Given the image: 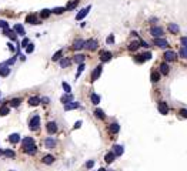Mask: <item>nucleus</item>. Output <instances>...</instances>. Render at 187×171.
<instances>
[{
  "instance_id": "obj_1",
  "label": "nucleus",
  "mask_w": 187,
  "mask_h": 171,
  "mask_svg": "<svg viewBox=\"0 0 187 171\" xmlns=\"http://www.w3.org/2000/svg\"><path fill=\"white\" fill-rule=\"evenodd\" d=\"M39 127H40V117L39 116H33L29 121V128L32 131H37Z\"/></svg>"
},
{
  "instance_id": "obj_2",
  "label": "nucleus",
  "mask_w": 187,
  "mask_h": 171,
  "mask_svg": "<svg viewBox=\"0 0 187 171\" xmlns=\"http://www.w3.org/2000/svg\"><path fill=\"white\" fill-rule=\"evenodd\" d=\"M97 47H99V43H97V40H94V39H90V40L84 42V48H87L90 51L97 50Z\"/></svg>"
},
{
  "instance_id": "obj_3",
  "label": "nucleus",
  "mask_w": 187,
  "mask_h": 171,
  "mask_svg": "<svg viewBox=\"0 0 187 171\" xmlns=\"http://www.w3.org/2000/svg\"><path fill=\"white\" fill-rule=\"evenodd\" d=\"M150 34H151L154 39H157V37H161V36L164 34V30H163L161 27H159V26H154V27H151Z\"/></svg>"
},
{
  "instance_id": "obj_4",
  "label": "nucleus",
  "mask_w": 187,
  "mask_h": 171,
  "mask_svg": "<svg viewBox=\"0 0 187 171\" xmlns=\"http://www.w3.org/2000/svg\"><path fill=\"white\" fill-rule=\"evenodd\" d=\"M163 57H164L166 63H169V61H174V60L177 59V54H176L174 51H171V50H167V51H164Z\"/></svg>"
},
{
  "instance_id": "obj_5",
  "label": "nucleus",
  "mask_w": 187,
  "mask_h": 171,
  "mask_svg": "<svg viewBox=\"0 0 187 171\" xmlns=\"http://www.w3.org/2000/svg\"><path fill=\"white\" fill-rule=\"evenodd\" d=\"M90 9H91V6H87V7H84V9H81L77 14H76V20H83L87 14H89V11H90Z\"/></svg>"
},
{
  "instance_id": "obj_6",
  "label": "nucleus",
  "mask_w": 187,
  "mask_h": 171,
  "mask_svg": "<svg viewBox=\"0 0 187 171\" xmlns=\"http://www.w3.org/2000/svg\"><path fill=\"white\" fill-rule=\"evenodd\" d=\"M157 108H159V113H160V114H163V116H167V114H169V106H167L166 101H160L159 106H157Z\"/></svg>"
},
{
  "instance_id": "obj_7",
  "label": "nucleus",
  "mask_w": 187,
  "mask_h": 171,
  "mask_svg": "<svg viewBox=\"0 0 187 171\" xmlns=\"http://www.w3.org/2000/svg\"><path fill=\"white\" fill-rule=\"evenodd\" d=\"M154 46L160 47V48H167L169 47V42L166 39H161V37H157L154 39Z\"/></svg>"
},
{
  "instance_id": "obj_8",
  "label": "nucleus",
  "mask_w": 187,
  "mask_h": 171,
  "mask_svg": "<svg viewBox=\"0 0 187 171\" xmlns=\"http://www.w3.org/2000/svg\"><path fill=\"white\" fill-rule=\"evenodd\" d=\"M46 130H47L49 134H56V133H57V124H56L54 121H49V123L46 124Z\"/></svg>"
},
{
  "instance_id": "obj_9",
  "label": "nucleus",
  "mask_w": 187,
  "mask_h": 171,
  "mask_svg": "<svg viewBox=\"0 0 187 171\" xmlns=\"http://www.w3.org/2000/svg\"><path fill=\"white\" fill-rule=\"evenodd\" d=\"M113 57V54L110 53V51H100V60L103 61V63H107V61H110Z\"/></svg>"
},
{
  "instance_id": "obj_10",
  "label": "nucleus",
  "mask_w": 187,
  "mask_h": 171,
  "mask_svg": "<svg viewBox=\"0 0 187 171\" xmlns=\"http://www.w3.org/2000/svg\"><path fill=\"white\" fill-rule=\"evenodd\" d=\"M102 71H103V67H102V66H97V67L93 70V73H91V81H96V80L100 77Z\"/></svg>"
},
{
  "instance_id": "obj_11",
  "label": "nucleus",
  "mask_w": 187,
  "mask_h": 171,
  "mask_svg": "<svg viewBox=\"0 0 187 171\" xmlns=\"http://www.w3.org/2000/svg\"><path fill=\"white\" fill-rule=\"evenodd\" d=\"M113 154L116 156V157H119V156H121L123 153H124V148H123V145H119V144H114L113 145Z\"/></svg>"
},
{
  "instance_id": "obj_12",
  "label": "nucleus",
  "mask_w": 187,
  "mask_h": 171,
  "mask_svg": "<svg viewBox=\"0 0 187 171\" xmlns=\"http://www.w3.org/2000/svg\"><path fill=\"white\" fill-rule=\"evenodd\" d=\"M33 144H35V140H33L32 137H24V140L22 141V147H23V150L27 148V147H30V145H33Z\"/></svg>"
},
{
  "instance_id": "obj_13",
  "label": "nucleus",
  "mask_w": 187,
  "mask_h": 171,
  "mask_svg": "<svg viewBox=\"0 0 187 171\" xmlns=\"http://www.w3.org/2000/svg\"><path fill=\"white\" fill-rule=\"evenodd\" d=\"M9 74H10V69H9V66H6L4 63L0 64V76H1V77H7Z\"/></svg>"
},
{
  "instance_id": "obj_14",
  "label": "nucleus",
  "mask_w": 187,
  "mask_h": 171,
  "mask_svg": "<svg viewBox=\"0 0 187 171\" xmlns=\"http://www.w3.org/2000/svg\"><path fill=\"white\" fill-rule=\"evenodd\" d=\"M80 107V104L77 103V101H70V103H67V104H64V110L66 111H70V110H75V108H79Z\"/></svg>"
},
{
  "instance_id": "obj_15",
  "label": "nucleus",
  "mask_w": 187,
  "mask_h": 171,
  "mask_svg": "<svg viewBox=\"0 0 187 171\" xmlns=\"http://www.w3.org/2000/svg\"><path fill=\"white\" fill-rule=\"evenodd\" d=\"M26 23H30V24H40L37 22V16L35 14V13H32V14H29L27 17H26Z\"/></svg>"
},
{
  "instance_id": "obj_16",
  "label": "nucleus",
  "mask_w": 187,
  "mask_h": 171,
  "mask_svg": "<svg viewBox=\"0 0 187 171\" xmlns=\"http://www.w3.org/2000/svg\"><path fill=\"white\" fill-rule=\"evenodd\" d=\"M160 73H161L163 76H167V74L170 73V67H169V64H167L166 61L160 64Z\"/></svg>"
},
{
  "instance_id": "obj_17",
  "label": "nucleus",
  "mask_w": 187,
  "mask_h": 171,
  "mask_svg": "<svg viewBox=\"0 0 187 171\" xmlns=\"http://www.w3.org/2000/svg\"><path fill=\"white\" fill-rule=\"evenodd\" d=\"M83 47H84V40H83V39H77V40L73 43V46H72L73 50H80V48H83Z\"/></svg>"
},
{
  "instance_id": "obj_18",
  "label": "nucleus",
  "mask_w": 187,
  "mask_h": 171,
  "mask_svg": "<svg viewBox=\"0 0 187 171\" xmlns=\"http://www.w3.org/2000/svg\"><path fill=\"white\" fill-rule=\"evenodd\" d=\"M60 101H62L63 104H67V103H70V101H73V96H72V93H66L64 96H62V98H60Z\"/></svg>"
},
{
  "instance_id": "obj_19",
  "label": "nucleus",
  "mask_w": 187,
  "mask_h": 171,
  "mask_svg": "<svg viewBox=\"0 0 187 171\" xmlns=\"http://www.w3.org/2000/svg\"><path fill=\"white\" fill-rule=\"evenodd\" d=\"M56 144H57V143H56V140H54V138H50V137H49V138H46V140H44V145H46L47 148H54V147H56Z\"/></svg>"
},
{
  "instance_id": "obj_20",
  "label": "nucleus",
  "mask_w": 187,
  "mask_h": 171,
  "mask_svg": "<svg viewBox=\"0 0 187 171\" xmlns=\"http://www.w3.org/2000/svg\"><path fill=\"white\" fill-rule=\"evenodd\" d=\"M23 151H24L26 154H29V156H35V154L37 153V147H36V144H33V145H30V147L24 148Z\"/></svg>"
},
{
  "instance_id": "obj_21",
  "label": "nucleus",
  "mask_w": 187,
  "mask_h": 171,
  "mask_svg": "<svg viewBox=\"0 0 187 171\" xmlns=\"http://www.w3.org/2000/svg\"><path fill=\"white\" fill-rule=\"evenodd\" d=\"M167 29H169V32H171L173 34H177V33H179V30H180L179 24H176V23H170V24L167 26Z\"/></svg>"
},
{
  "instance_id": "obj_22",
  "label": "nucleus",
  "mask_w": 187,
  "mask_h": 171,
  "mask_svg": "<svg viewBox=\"0 0 187 171\" xmlns=\"http://www.w3.org/2000/svg\"><path fill=\"white\" fill-rule=\"evenodd\" d=\"M41 163H43V164L50 166V164H53V163H54V157H53V156H50V154H49V156H44V157L41 158Z\"/></svg>"
},
{
  "instance_id": "obj_23",
  "label": "nucleus",
  "mask_w": 187,
  "mask_h": 171,
  "mask_svg": "<svg viewBox=\"0 0 187 171\" xmlns=\"http://www.w3.org/2000/svg\"><path fill=\"white\" fill-rule=\"evenodd\" d=\"M3 34H4V36H9V37H10L13 42H16V37H17V36H16V33H14L13 30H10V29H6V30H3Z\"/></svg>"
},
{
  "instance_id": "obj_24",
  "label": "nucleus",
  "mask_w": 187,
  "mask_h": 171,
  "mask_svg": "<svg viewBox=\"0 0 187 171\" xmlns=\"http://www.w3.org/2000/svg\"><path fill=\"white\" fill-rule=\"evenodd\" d=\"M59 64H60V67L62 69H66V67H69L70 64H72V60L70 59H60V61H59Z\"/></svg>"
},
{
  "instance_id": "obj_25",
  "label": "nucleus",
  "mask_w": 187,
  "mask_h": 171,
  "mask_svg": "<svg viewBox=\"0 0 187 171\" xmlns=\"http://www.w3.org/2000/svg\"><path fill=\"white\" fill-rule=\"evenodd\" d=\"M9 141H10L12 144H17V143L20 141V135H19L17 133H14V134H10V135H9Z\"/></svg>"
},
{
  "instance_id": "obj_26",
  "label": "nucleus",
  "mask_w": 187,
  "mask_h": 171,
  "mask_svg": "<svg viewBox=\"0 0 187 171\" xmlns=\"http://www.w3.org/2000/svg\"><path fill=\"white\" fill-rule=\"evenodd\" d=\"M109 131H110L112 134H117V133L120 131V126H119V123H112V124L109 126Z\"/></svg>"
},
{
  "instance_id": "obj_27",
  "label": "nucleus",
  "mask_w": 187,
  "mask_h": 171,
  "mask_svg": "<svg viewBox=\"0 0 187 171\" xmlns=\"http://www.w3.org/2000/svg\"><path fill=\"white\" fill-rule=\"evenodd\" d=\"M14 32L17 33V34H20V36H24L26 34V32H24V27L22 26V24H14Z\"/></svg>"
},
{
  "instance_id": "obj_28",
  "label": "nucleus",
  "mask_w": 187,
  "mask_h": 171,
  "mask_svg": "<svg viewBox=\"0 0 187 171\" xmlns=\"http://www.w3.org/2000/svg\"><path fill=\"white\" fill-rule=\"evenodd\" d=\"M94 116H96L97 118H100V120H104V118H106V114H104V111H103L102 108H96V110H94Z\"/></svg>"
},
{
  "instance_id": "obj_29",
  "label": "nucleus",
  "mask_w": 187,
  "mask_h": 171,
  "mask_svg": "<svg viewBox=\"0 0 187 171\" xmlns=\"http://www.w3.org/2000/svg\"><path fill=\"white\" fill-rule=\"evenodd\" d=\"M84 60H86V56H84V54H76L75 57H73V61H75V63H77V64L84 63Z\"/></svg>"
},
{
  "instance_id": "obj_30",
  "label": "nucleus",
  "mask_w": 187,
  "mask_h": 171,
  "mask_svg": "<svg viewBox=\"0 0 187 171\" xmlns=\"http://www.w3.org/2000/svg\"><path fill=\"white\" fill-rule=\"evenodd\" d=\"M150 80H151V83H157V81L160 80V73H157V71H151V74H150Z\"/></svg>"
},
{
  "instance_id": "obj_31",
  "label": "nucleus",
  "mask_w": 187,
  "mask_h": 171,
  "mask_svg": "<svg viewBox=\"0 0 187 171\" xmlns=\"http://www.w3.org/2000/svg\"><path fill=\"white\" fill-rule=\"evenodd\" d=\"M90 100H91V103H93L94 106H97V104L100 103V96L96 94V93H93V94L90 96Z\"/></svg>"
},
{
  "instance_id": "obj_32",
  "label": "nucleus",
  "mask_w": 187,
  "mask_h": 171,
  "mask_svg": "<svg viewBox=\"0 0 187 171\" xmlns=\"http://www.w3.org/2000/svg\"><path fill=\"white\" fill-rule=\"evenodd\" d=\"M40 103H41V101H40L39 97H30V98H29V104L33 106V107H35V106H39Z\"/></svg>"
},
{
  "instance_id": "obj_33",
  "label": "nucleus",
  "mask_w": 187,
  "mask_h": 171,
  "mask_svg": "<svg viewBox=\"0 0 187 171\" xmlns=\"http://www.w3.org/2000/svg\"><path fill=\"white\" fill-rule=\"evenodd\" d=\"M114 157H116V156H114L113 153H107L106 157H104V161H106L107 164H112L113 161H114Z\"/></svg>"
},
{
  "instance_id": "obj_34",
  "label": "nucleus",
  "mask_w": 187,
  "mask_h": 171,
  "mask_svg": "<svg viewBox=\"0 0 187 171\" xmlns=\"http://www.w3.org/2000/svg\"><path fill=\"white\" fill-rule=\"evenodd\" d=\"M50 14H51V10H49V9H44V10H41V13H40V17H41V19H49V17H50Z\"/></svg>"
},
{
  "instance_id": "obj_35",
  "label": "nucleus",
  "mask_w": 187,
  "mask_h": 171,
  "mask_svg": "<svg viewBox=\"0 0 187 171\" xmlns=\"http://www.w3.org/2000/svg\"><path fill=\"white\" fill-rule=\"evenodd\" d=\"M139 47H140V43L139 42H131L129 44V50H130V51H136Z\"/></svg>"
},
{
  "instance_id": "obj_36",
  "label": "nucleus",
  "mask_w": 187,
  "mask_h": 171,
  "mask_svg": "<svg viewBox=\"0 0 187 171\" xmlns=\"http://www.w3.org/2000/svg\"><path fill=\"white\" fill-rule=\"evenodd\" d=\"M64 11H66V7H54L51 10V13H54V14H63Z\"/></svg>"
},
{
  "instance_id": "obj_37",
  "label": "nucleus",
  "mask_w": 187,
  "mask_h": 171,
  "mask_svg": "<svg viewBox=\"0 0 187 171\" xmlns=\"http://www.w3.org/2000/svg\"><path fill=\"white\" fill-rule=\"evenodd\" d=\"M62 54H63V51H62V50H59V51H56V53L53 54V57H51V60H53V61H59V60L62 59Z\"/></svg>"
},
{
  "instance_id": "obj_38",
  "label": "nucleus",
  "mask_w": 187,
  "mask_h": 171,
  "mask_svg": "<svg viewBox=\"0 0 187 171\" xmlns=\"http://www.w3.org/2000/svg\"><path fill=\"white\" fill-rule=\"evenodd\" d=\"M20 104H22V100H20V98H13V100H10V106L14 107V108L19 107Z\"/></svg>"
},
{
  "instance_id": "obj_39",
  "label": "nucleus",
  "mask_w": 187,
  "mask_h": 171,
  "mask_svg": "<svg viewBox=\"0 0 187 171\" xmlns=\"http://www.w3.org/2000/svg\"><path fill=\"white\" fill-rule=\"evenodd\" d=\"M9 111H10V110H9V107H7V106H4V104H3V106L0 107V116H7V114H9Z\"/></svg>"
},
{
  "instance_id": "obj_40",
  "label": "nucleus",
  "mask_w": 187,
  "mask_h": 171,
  "mask_svg": "<svg viewBox=\"0 0 187 171\" xmlns=\"http://www.w3.org/2000/svg\"><path fill=\"white\" fill-rule=\"evenodd\" d=\"M3 156H6V157H9V158H14V151H12V150H6V151H3Z\"/></svg>"
},
{
  "instance_id": "obj_41",
  "label": "nucleus",
  "mask_w": 187,
  "mask_h": 171,
  "mask_svg": "<svg viewBox=\"0 0 187 171\" xmlns=\"http://www.w3.org/2000/svg\"><path fill=\"white\" fill-rule=\"evenodd\" d=\"M77 3H79V0H75V1H70L67 6H66V10H73L76 6H77Z\"/></svg>"
},
{
  "instance_id": "obj_42",
  "label": "nucleus",
  "mask_w": 187,
  "mask_h": 171,
  "mask_svg": "<svg viewBox=\"0 0 187 171\" xmlns=\"http://www.w3.org/2000/svg\"><path fill=\"white\" fill-rule=\"evenodd\" d=\"M84 67H86V66H84V63H80V64H79V67H77V74H76V77H79V76H80V74L83 73Z\"/></svg>"
},
{
  "instance_id": "obj_43",
  "label": "nucleus",
  "mask_w": 187,
  "mask_h": 171,
  "mask_svg": "<svg viewBox=\"0 0 187 171\" xmlns=\"http://www.w3.org/2000/svg\"><path fill=\"white\" fill-rule=\"evenodd\" d=\"M0 29H1V30L9 29V23H7L6 20H0Z\"/></svg>"
},
{
  "instance_id": "obj_44",
  "label": "nucleus",
  "mask_w": 187,
  "mask_h": 171,
  "mask_svg": "<svg viewBox=\"0 0 187 171\" xmlns=\"http://www.w3.org/2000/svg\"><path fill=\"white\" fill-rule=\"evenodd\" d=\"M62 87H63V90H64L66 93H70V91H72V87H70V84H67V83H64V81L62 83Z\"/></svg>"
},
{
  "instance_id": "obj_45",
  "label": "nucleus",
  "mask_w": 187,
  "mask_h": 171,
  "mask_svg": "<svg viewBox=\"0 0 187 171\" xmlns=\"http://www.w3.org/2000/svg\"><path fill=\"white\" fill-rule=\"evenodd\" d=\"M180 56L183 59H187V47H182L180 48Z\"/></svg>"
},
{
  "instance_id": "obj_46",
  "label": "nucleus",
  "mask_w": 187,
  "mask_h": 171,
  "mask_svg": "<svg viewBox=\"0 0 187 171\" xmlns=\"http://www.w3.org/2000/svg\"><path fill=\"white\" fill-rule=\"evenodd\" d=\"M33 50H35V44L29 43V44H27V47H26V53H32Z\"/></svg>"
},
{
  "instance_id": "obj_47",
  "label": "nucleus",
  "mask_w": 187,
  "mask_h": 171,
  "mask_svg": "<svg viewBox=\"0 0 187 171\" xmlns=\"http://www.w3.org/2000/svg\"><path fill=\"white\" fill-rule=\"evenodd\" d=\"M14 63H16V57H12V59H9L7 61H4L6 66H12V64H14Z\"/></svg>"
},
{
  "instance_id": "obj_48",
  "label": "nucleus",
  "mask_w": 187,
  "mask_h": 171,
  "mask_svg": "<svg viewBox=\"0 0 187 171\" xmlns=\"http://www.w3.org/2000/svg\"><path fill=\"white\" fill-rule=\"evenodd\" d=\"M136 61H137V63H144L146 60H144L143 54H139V56H136Z\"/></svg>"
},
{
  "instance_id": "obj_49",
  "label": "nucleus",
  "mask_w": 187,
  "mask_h": 171,
  "mask_svg": "<svg viewBox=\"0 0 187 171\" xmlns=\"http://www.w3.org/2000/svg\"><path fill=\"white\" fill-rule=\"evenodd\" d=\"M29 43H30V42H29V39H27V37H24V39H23V42H22V44H20V47H23V48H26Z\"/></svg>"
},
{
  "instance_id": "obj_50",
  "label": "nucleus",
  "mask_w": 187,
  "mask_h": 171,
  "mask_svg": "<svg viewBox=\"0 0 187 171\" xmlns=\"http://www.w3.org/2000/svg\"><path fill=\"white\" fill-rule=\"evenodd\" d=\"M179 114H180L183 118H187V108H182V110L179 111Z\"/></svg>"
},
{
  "instance_id": "obj_51",
  "label": "nucleus",
  "mask_w": 187,
  "mask_h": 171,
  "mask_svg": "<svg viewBox=\"0 0 187 171\" xmlns=\"http://www.w3.org/2000/svg\"><path fill=\"white\" fill-rule=\"evenodd\" d=\"M106 43H107V44H113V43H114V36H113V34H110V36L106 39Z\"/></svg>"
},
{
  "instance_id": "obj_52",
  "label": "nucleus",
  "mask_w": 187,
  "mask_h": 171,
  "mask_svg": "<svg viewBox=\"0 0 187 171\" xmlns=\"http://www.w3.org/2000/svg\"><path fill=\"white\" fill-rule=\"evenodd\" d=\"M180 43H182V47H187V36L182 37V39H180Z\"/></svg>"
},
{
  "instance_id": "obj_53",
  "label": "nucleus",
  "mask_w": 187,
  "mask_h": 171,
  "mask_svg": "<svg viewBox=\"0 0 187 171\" xmlns=\"http://www.w3.org/2000/svg\"><path fill=\"white\" fill-rule=\"evenodd\" d=\"M94 166V160H89L87 163H86V168H91Z\"/></svg>"
},
{
  "instance_id": "obj_54",
  "label": "nucleus",
  "mask_w": 187,
  "mask_h": 171,
  "mask_svg": "<svg viewBox=\"0 0 187 171\" xmlns=\"http://www.w3.org/2000/svg\"><path fill=\"white\" fill-rule=\"evenodd\" d=\"M143 57H144V60H146V61H147V60H151V53H150V51L144 53V54H143Z\"/></svg>"
},
{
  "instance_id": "obj_55",
  "label": "nucleus",
  "mask_w": 187,
  "mask_h": 171,
  "mask_svg": "<svg viewBox=\"0 0 187 171\" xmlns=\"http://www.w3.org/2000/svg\"><path fill=\"white\" fill-rule=\"evenodd\" d=\"M140 46H142V47H144V48H147V47H149V44H147V42H144V40H140Z\"/></svg>"
},
{
  "instance_id": "obj_56",
  "label": "nucleus",
  "mask_w": 187,
  "mask_h": 171,
  "mask_svg": "<svg viewBox=\"0 0 187 171\" xmlns=\"http://www.w3.org/2000/svg\"><path fill=\"white\" fill-rule=\"evenodd\" d=\"M40 101H43L44 104H47V103H50V98L49 97H43V98H40Z\"/></svg>"
},
{
  "instance_id": "obj_57",
  "label": "nucleus",
  "mask_w": 187,
  "mask_h": 171,
  "mask_svg": "<svg viewBox=\"0 0 187 171\" xmlns=\"http://www.w3.org/2000/svg\"><path fill=\"white\" fill-rule=\"evenodd\" d=\"M7 46H9V48H10V50H12V51H13V53H14V51H16V47H14V46H13V44H12V43H9V44H7Z\"/></svg>"
},
{
  "instance_id": "obj_58",
  "label": "nucleus",
  "mask_w": 187,
  "mask_h": 171,
  "mask_svg": "<svg viewBox=\"0 0 187 171\" xmlns=\"http://www.w3.org/2000/svg\"><path fill=\"white\" fill-rule=\"evenodd\" d=\"M80 127H81V121H77V123L75 124V130L76 128H80Z\"/></svg>"
},
{
  "instance_id": "obj_59",
  "label": "nucleus",
  "mask_w": 187,
  "mask_h": 171,
  "mask_svg": "<svg viewBox=\"0 0 187 171\" xmlns=\"http://www.w3.org/2000/svg\"><path fill=\"white\" fill-rule=\"evenodd\" d=\"M0 156H3V151H1V150H0Z\"/></svg>"
},
{
  "instance_id": "obj_60",
  "label": "nucleus",
  "mask_w": 187,
  "mask_h": 171,
  "mask_svg": "<svg viewBox=\"0 0 187 171\" xmlns=\"http://www.w3.org/2000/svg\"><path fill=\"white\" fill-rule=\"evenodd\" d=\"M99 171H106V170H104V168H100V170H99Z\"/></svg>"
},
{
  "instance_id": "obj_61",
  "label": "nucleus",
  "mask_w": 187,
  "mask_h": 171,
  "mask_svg": "<svg viewBox=\"0 0 187 171\" xmlns=\"http://www.w3.org/2000/svg\"><path fill=\"white\" fill-rule=\"evenodd\" d=\"M0 100H1V91H0Z\"/></svg>"
},
{
  "instance_id": "obj_62",
  "label": "nucleus",
  "mask_w": 187,
  "mask_h": 171,
  "mask_svg": "<svg viewBox=\"0 0 187 171\" xmlns=\"http://www.w3.org/2000/svg\"><path fill=\"white\" fill-rule=\"evenodd\" d=\"M110 171H113V170H110Z\"/></svg>"
}]
</instances>
